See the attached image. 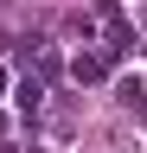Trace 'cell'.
<instances>
[{"mask_svg": "<svg viewBox=\"0 0 147 153\" xmlns=\"http://www.w3.org/2000/svg\"><path fill=\"white\" fill-rule=\"evenodd\" d=\"M102 70H109V57H96V51H83L77 64H70V76H77V83H102Z\"/></svg>", "mask_w": 147, "mask_h": 153, "instance_id": "6da1fadb", "label": "cell"}, {"mask_svg": "<svg viewBox=\"0 0 147 153\" xmlns=\"http://www.w3.org/2000/svg\"><path fill=\"white\" fill-rule=\"evenodd\" d=\"M141 26H147V13H141Z\"/></svg>", "mask_w": 147, "mask_h": 153, "instance_id": "7a4b0ae2", "label": "cell"}]
</instances>
